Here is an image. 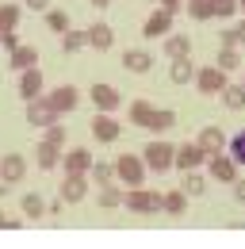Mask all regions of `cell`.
Masks as SVG:
<instances>
[{
    "mask_svg": "<svg viewBox=\"0 0 245 249\" xmlns=\"http://www.w3.org/2000/svg\"><path fill=\"white\" fill-rule=\"evenodd\" d=\"M169 27H173V12L157 8V12H150V19L142 23V38H165Z\"/></svg>",
    "mask_w": 245,
    "mask_h": 249,
    "instance_id": "15",
    "label": "cell"
},
{
    "mask_svg": "<svg viewBox=\"0 0 245 249\" xmlns=\"http://www.w3.org/2000/svg\"><path fill=\"white\" fill-rule=\"evenodd\" d=\"M188 16L192 19H211V0H188Z\"/></svg>",
    "mask_w": 245,
    "mask_h": 249,
    "instance_id": "37",
    "label": "cell"
},
{
    "mask_svg": "<svg viewBox=\"0 0 245 249\" xmlns=\"http://www.w3.org/2000/svg\"><path fill=\"white\" fill-rule=\"evenodd\" d=\"M238 8H245V0H238Z\"/></svg>",
    "mask_w": 245,
    "mask_h": 249,
    "instance_id": "47",
    "label": "cell"
},
{
    "mask_svg": "<svg viewBox=\"0 0 245 249\" xmlns=\"http://www.w3.org/2000/svg\"><path fill=\"white\" fill-rule=\"evenodd\" d=\"M42 89H46V77H42V69H38V65H31V69L19 73V96H23V104L35 100V96H42Z\"/></svg>",
    "mask_w": 245,
    "mask_h": 249,
    "instance_id": "12",
    "label": "cell"
},
{
    "mask_svg": "<svg viewBox=\"0 0 245 249\" xmlns=\"http://www.w3.org/2000/svg\"><path fill=\"white\" fill-rule=\"evenodd\" d=\"M46 100L54 104L58 115H69V111H77V104H81V89H73V85H58L54 92H46Z\"/></svg>",
    "mask_w": 245,
    "mask_h": 249,
    "instance_id": "10",
    "label": "cell"
},
{
    "mask_svg": "<svg viewBox=\"0 0 245 249\" xmlns=\"http://www.w3.org/2000/svg\"><path fill=\"white\" fill-rule=\"evenodd\" d=\"M195 142H199V146H203V154L211 157V154H222V150H226V142H230V138H226V134H222V130H218V126H203V130H199V138H195Z\"/></svg>",
    "mask_w": 245,
    "mask_h": 249,
    "instance_id": "18",
    "label": "cell"
},
{
    "mask_svg": "<svg viewBox=\"0 0 245 249\" xmlns=\"http://www.w3.org/2000/svg\"><path fill=\"white\" fill-rule=\"evenodd\" d=\"M230 81H226V69H218V65H203V69H195V89L203 96H222Z\"/></svg>",
    "mask_w": 245,
    "mask_h": 249,
    "instance_id": "4",
    "label": "cell"
},
{
    "mask_svg": "<svg viewBox=\"0 0 245 249\" xmlns=\"http://www.w3.org/2000/svg\"><path fill=\"white\" fill-rule=\"evenodd\" d=\"M122 69H130V73H150L153 54L150 50H122Z\"/></svg>",
    "mask_w": 245,
    "mask_h": 249,
    "instance_id": "20",
    "label": "cell"
},
{
    "mask_svg": "<svg viewBox=\"0 0 245 249\" xmlns=\"http://www.w3.org/2000/svg\"><path fill=\"white\" fill-rule=\"evenodd\" d=\"M211 12H214V19H230L238 12V0H211Z\"/></svg>",
    "mask_w": 245,
    "mask_h": 249,
    "instance_id": "38",
    "label": "cell"
},
{
    "mask_svg": "<svg viewBox=\"0 0 245 249\" xmlns=\"http://www.w3.org/2000/svg\"><path fill=\"white\" fill-rule=\"evenodd\" d=\"M234 199H238V203H245V180H234Z\"/></svg>",
    "mask_w": 245,
    "mask_h": 249,
    "instance_id": "43",
    "label": "cell"
},
{
    "mask_svg": "<svg viewBox=\"0 0 245 249\" xmlns=\"http://www.w3.org/2000/svg\"><path fill=\"white\" fill-rule=\"evenodd\" d=\"M122 207L126 211H134V215H153V211H161V192H150V188H126L122 192Z\"/></svg>",
    "mask_w": 245,
    "mask_h": 249,
    "instance_id": "1",
    "label": "cell"
},
{
    "mask_svg": "<svg viewBox=\"0 0 245 249\" xmlns=\"http://www.w3.org/2000/svg\"><path fill=\"white\" fill-rule=\"evenodd\" d=\"M207 173H211V180H222V184H234L238 180V161L226 154H211L207 157Z\"/></svg>",
    "mask_w": 245,
    "mask_h": 249,
    "instance_id": "7",
    "label": "cell"
},
{
    "mask_svg": "<svg viewBox=\"0 0 245 249\" xmlns=\"http://www.w3.org/2000/svg\"><path fill=\"white\" fill-rule=\"evenodd\" d=\"M85 46H88L85 31H73V27H69V31L61 35V50H65V54H77V50H85Z\"/></svg>",
    "mask_w": 245,
    "mask_h": 249,
    "instance_id": "33",
    "label": "cell"
},
{
    "mask_svg": "<svg viewBox=\"0 0 245 249\" xmlns=\"http://www.w3.org/2000/svg\"><path fill=\"white\" fill-rule=\"evenodd\" d=\"M126 119L134 126H142V130H150V119H153V104L150 100H134L130 107H126Z\"/></svg>",
    "mask_w": 245,
    "mask_h": 249,
    "instance_id": "23",
    "label": "cell"
},
{
    "mask_svg": "<svg viewBox=\"0 0 245 249\" xmlns=\"http://www.w3.org/2000/svg\"><path fill=\"white\" fill-rule=\"evenodd\" d=\"M23 177H27V161H23V154H4V157H0V180L19 184Z\"/></svg>",
    "mask_w": 245,
    "mask_h": 249,
    "instance_id": "14",
    "label": "cell"
},
{
    "mask_svg": "<svg viewBox=\"0 0 245 249\" xmlns=\"http://www.w3.org/2000/svg\"><path fill=\"white\" fill-rule=\"evenodd\" d=\"M0 226H4V211H0Z\"/></svg>",
    "mask_w": 245,
    "mask_h": 249,
    "instance_id": "46",
    "label": "cell"
},
{
    "mask_svg": "<svg viewBox=\"0 0 245 249\" xmlns=\"http://www.w3.org/2000/svg\"><path fill=\"white\" fill-rule=\"evenodd\" d=\"M242 85H245V77H242Z\"/></svg>",
    "mask_w": 245,
    "mask_h": 249,
    "instance_id": "48",
    "label": "cell"
},
{
    "mask_svg": "<svg viewBox=\"0 0 245 249\" xmlns=\"http://www.w3.org/2000/svg\"><path fill=\"white\" fill-rule=\"evenodd\" d=\"M92 150H85V146H73V150H65L61 154V173H88L92 169Z\"/></svg>",
    "mask_w": 245,
    "mask_h": 249,
    "instance_id": "11",
    "label": "cell"
},
{
    "mask_svg": "<svg viewBox=\"0 0 245 249\" xmlns=\"http://www.w3.org/2000/svg\"><path fill=\"white\" fill-rule=\"evenodd\" d=\"M176 169H199V165H207V154H203V146L199 142H184V146H176V161H173Z\"/></svg>",
    "mask_w": 245,
    "mask_h": 249,
    "instance_id": "13",
    "label": "cell"
},
{
    "mask_svg": "<svg viewBox=\"0 0 245 249\" xmlns=\"http://www.w3.org/2000/svg\"><path fill=\"white\" fill-rule=\"evenodd\" d=\"M0 46H4L8 54H12V50L19 46V35H16V31H0Z\"/></svg>",
    "mask_w": 245,
    "mask_h": 249,
    "instance_id": "39",
    "label": "cell"
},
{
    "mask_svg": "<svg viewBox=\"0 0 245 249\" xmlns=\"http://www.w3.org/2000/svg\"><path fill=\"white\" fill-rule=\"evenodd\" d=\"M19 16H23L19 4H0V31H16L19 27Z\"/></svg>",
    "mask_w": 245,
    "mask_h": 249,
    "instance_id": "30",
    "label": "cell"
},
{
    "mask_svg": "<svg viewBox=\"0 0 245 249\" xmlns=\"http://www.w3.org/2000/svg\"><path fill=\"white\" fill-rule=\"evenodd\" d=\"M8 65L16 69V73H23L31 65H38V46H27V42H19L12 54H8Z\"/></svg>",
    "mask_w": 245,
    "mask_h": 249,
    "instance_id": "19",
    "label": "cell"
},
{
    "mask_svg": "<svg viewBox=\"0 0 245 249\" xmlns=\"http://www.w3.org/2000/svg\"><path fill=\"white\" fill-rule=\"evenodd\" d=\"M35 165H38L42 173H54V169L61 165V146H54V142L42 138V142L35 146Z\"/></svg>",
    "mask_w": 245,
    "mask_h": 249,
    "instance_id": "16",
    "label": "cell"
},
{
    "mask_svg": "<svg viewBox=\"0 0 245 249\" xmlns=\"http://www.w3.org/2000/svg\"><path fill=\"white\" fill-rule=\"evenodd\" d=\"M42 138H46V142H54V146H65L69 130H65V123H61V119H54L50 126H42Z\"/></svg>",
    "mask_w": 245,
    "mask_h": 249,
    "instance_id": "35",
    "label": "cell"
},
{
    "mask_svg": "<svg viewBox=\"0 0 245 249\" xmlns=\"http://www.w3.org/2000/svg\"><path fill=\"white\" fill-rule=\"evenodd\" d=\"M176 126V111L173 107H153V119H150V130L161 134V130H173Z\"/></svg>",
    "mask_w": 245,
    "mask_h": 249,
    "instance_id": "24",
    "label": "cell"
},
{
    "mask_svg": "<svg viewBox=\"0 0 245 249\" xmlns=\"http://www.w3.org/2000/svg\"><path fill=\"white\" fill-rule=\"evenodd\" d=\"M88 96H92V107H96V111H115V107H122V92L115 85H107V81L92 85Z\"/></svg>",
    "mask_w": 245,
    "mask_h": 249,
    "instance_id": "8",
    "label": "cell"
},
{
    "mask_svg": "<svg viewBox=\"0 0 245 249\" xmlns=\"http://www.w3.org/2000/svg\"><path fill=\"white\" fill-rule=\"evenodd\" d=\"M180 188L188 192V196H203V192H207V180H203L195 169H188V173H184V184H180Z\"/></svg>",
    "mask_w": 245,
    "mask_h": 249,
    "instance_id": "34",
    "label": "cell"
},
{
    "mask_svg": "<svg viewBox=\"0 0 245 249\" xmlns=\"http://www.w3.org/2000/svg\"><path fill=\"white\" fill-rule=\"evenodd\" d=\"M19 211H23L27 218H42L46 215V199H42L38 192H27V196L19 199Z\"/></svg>",
    "mask_w": 245,
    "mask_h": 249,
    "instance_id": "25",
    "label": "cell"
},
{
    "mask_svg": "<svg viewBox=\"0 0 245 249\" xmlns=\"http://www.w3.org/2000/svg\"><path fill=\"white\" fill-rule=\"evenodd\" d=\"M96 203H100L104 211H111V207H122V188H115V184H100V196H96Z\"/></svg>",
    "mask_w": 245,
    "mask_h": 249,
    "instance_id": "27",
    "label": "cell"
},
{
    "mask_svg": "<svg viewBox=\"0 0 245 249\" xmlns=\"http://www.w3.org/2000/svg\"><path fill=\"white\" fill-rule=\"evenodd\" d=\"M42 16H46V27L58 35V38H61L65 31H69V12H61V8H46Z\"/></svg>",
    "mask_w": 245,
    "mask_h": 249,
    "instance_id": "28",
    "label": "cell"
},
{
    "mask_svg": "<svg viewBox=\"0 0 245 249\" xmlns=\"http://www.w3.org/2000/svg\"><path fill=\"white\" fill-rule=\"evenodd\" d=\"M88 130H92V138H96V142L111 146V142L122 134V123H115V115H111V111H96V115H92V123H88Z\"/></svg>",
    "mask_w": 245,
    "mask_h": 249,
    "instance_id": "5",
    "label": "cell"
},
{
    "mask_svg": "<svg viewBox=\"0 0 245 249\" xmlns=\"http://www.w3.org/2000/svg\"><path fill=\"white\" fill-rule=\"evenodd\" d=\"M218 69H226V73H234V69H242V50L238 46H222L218 50V58H214Z\"/></svg>",
    "mask_w": 245,
    "mask_h": 249,
    "instance_id": "26",
    "label": "cell"
},
{
    "mask_svg": "<svg viewBox=\"0 0 245 249\" xmlns=\"http://www.w3.org/2000/svg\"><path fill=\"white\" fill-rule=\"evenodd\" d=\"M146 161L142 157H134V154H122V157H115V177H119L126 188H138V184H146Z\"/></svg>",
    "mask_w": 245,
    "mask_h": 249,
    "instance_id": "3",
    "label": "cell"
},
{
    "mask_svg": "<svg viewBox=\"0 0 245 249\" xmlns=\"http://www.w3.org/2000/svg\"><path fill=\"white\" fill-rule=\"evenodd\" d=\"M188 199H192V196H188L184 188H173V192H165V196H161V211H165V215H184Z\"/></svg>",
    "mask_w": 245,
    "mask_h": 249,
    "instance_id": "22",
    "label": "cell"
},
{
    "mask_svg": "<svg viewBox=\"0 0 245 249\" xmlns=\"http://www.w3.org/2000/svg\"><path fill=\"white\" fill-rule=\"evenodd\" d=\"M88 177H92V184H111V180H115V165H107V161H92Z\"/></svg>",
    "mask_w": 245,
    "mask_h": 249,
    "instance_id": "32",
    "label": "cell"
},
{
    "mask_svg": "<svg viewBox=\"0 0 245 249\" xmlns=\"http://www.w3.org/2000/svg\"><path fill=\"white\" fill-rule=\"evenodd\" d=\"M238 42L245 46V23H238Z\"/></svg>",
    "mask_w": 245,
    "mask_h": 249,
    "instance_id": "45",
    "label": "cell"
},
{
    "mask_svg": "<svg viewBox=\"0 0 245 249\" xmlns=\"http://www.w3.org/2000/svg\"><path fill=\"white\" fill-rule=\"evenodd\" d=\"M54 119H61V115L54 111V104H50L46 96H35V100H27V123H31V126H50Z\"/></svg>",
    "mask_w": 245,
    "mask_h": 249,
    "instance_id": "9",
    "label": "cell"
},
{
    "mask_svg": "<svg viewBox=\"0 0 245 249\" xmlns=\"http://www.w3.org/2000/svg\"><path fill=\"white\" fill-rule=\"evenodd\" d=\"M165 58H192V38L188 35H165Z\"/></svg>",
    "mask_w": 245,
    "mask_h": 249,
    "instance_id": "21",
    "label": "cell"
},
{
    "mask_svg": "<svg viewBox=\"0 0 245 249\" xmlns=\"http://www.w3.org/2000/svg\"><path fill=\"white\" fill-rule=\"evenodd\" d=\"M226 154L234 157L238 165H245V130H242V134H234V138L226 142Z\"/></svg>",
    "mask_w": 245,
    "mask_h": 249,
    "instance_id": "36",
    "label": "cell"
},
{
    "mask_svg": "<svg viewBox=\"0 0 245 249\" xmlns=\"http://www.w3.org/2000/svg\"><path fill=\"white\" fill-rule=\"evenodd\" d=\"M169 77H173V85H188V81H195V65L188 58H176L173 69H169Z\"/></svg>",
    "mask_w": 245,
    "mask_h": 249,
    "instance_id": "29",
    "label": "cell"
},
{
    "mask_svg": "<svg viewBox=\"0 0 245 249\" xmlns=\"http://www.w3.org/2000/svg\"><path fill=\"white\" fill-rule=\"evenodd\" d=\"M222 104H226L230 111H242L245 107V85H226V89H222Z\"/></svg>",
    "mask_w": 245,
    "mask_h": 249,
    "instance_id": "31",
    "label": "cell"
},
{
    "mask_svg": "<svg viewBox=\"0 0 245 249\" xmlns=\"http://www.w3.org/2000/svg\"><path fill=\"white\" fill-rule=\"evenodd\" d=\"M85 38H88L92 50H100V54L115 46V31H111L107 23H92V27H85Z\"/></svg>",
    "mask_w": 245,
    "mask_h": 249,
    "instance_id": "17",
    "label": "cell"
},
{
    "mask_svg": "<svg viewBox=\"0 0 245 249\" xmlns=\"http://www.w3.org/2000/svg\"><path fill=\"white\" fill-rule=\"evenodd\" d=\"M88 184H92L88 173H65V180H61L58 196L65 199V203H81V199L88 196Z\"/></svg>",
    "mask_w": 245,
    "mask_h": 249,
    "instance_id": "6",
    "label": "cell"
},
{
    "mask_svg": "<svg viewBox=\"0 0 245 249\" xmlns=\"http://www.w3.org/2000/svg\"><path fill=\"white\" fill-rule=\"evenodd\" d=\"M92 8H100V12H104V8H107V4H111V0H88Z\"/></svg>",
    "mask_w": 245,
    "mask_h": 249,
    "instance_id": "44",
    "label": "cell"
},
{
    "mask_svg": "<svg viewBox=\"0 0 245 249\" xmlns=\"http://www.w3.org/2000/svg\"><path fill=\"white\" fill-rule=\"evenodd\" d=\"M157 4H161L165 12H173V16H176V12H180V8H184V0H157Z\"/></svg>",
    "mask_w": 245,
    "mask_h": 249,
    "instance_id": "41",
    "label": "cell"
},
{
    "mask_svg": "<svg viewBox=\"0 0 245 249\" xmlns=\"http://www.w3.org/2000/svg\"><path fill=\"white\" fill-rule=\"evenodd\" d=\"M218 38H222V46H242V42H238V27H226V31H218Z\"/></svg>",
    "mask_w": 245,
    "mask_h": 249,
    "instance_id": "40",
    "label": "cell"
},
{
    "mask_svg": "<svg viewBox=\"0 0 245 249\" xmlns=\"http://www.w3.org/2000/svg\"><path fill=\"white\" fill-rule=\"evenodd\" d=\"M23 4H27L31 12H46V8H50V0H23Z\"/></svg>",
    "mask_w": 245,
    "mask_h": 249,
    "instance_id": "42",
    "label": "cell"
},
{
    "mask_svg": "<svg viewBox=\"0 0 245 249\" xmlns=\"http://www.w3.org/2000/svg\"><path fill=\"white\" fill-rule=\"evenodd\" d=\"M142 161H146V169L150 173H169L173 169V161H176V146H169V142H150L146 150H142Z\"/></svg>",
    "mask_w": 245,
    "mask_h": 249,
    "instance_id": "2",
    "label": "cell"
}]
</instances>
